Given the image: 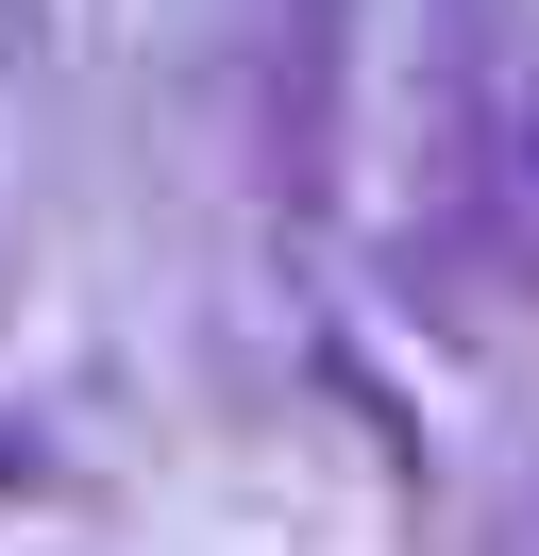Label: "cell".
Instances as JSON below:
<instances>
[{"instance_id":"7a4b0ae2","label":"cell","mask_w":539,"mask_h":556,"mask_svg":"<svg viewBox=\"0 0 539 556\" xmlns=\"http://www.w3.org/2000/svg\"><path fill=\"white\" fill-rule=\"evenodd\" d=\"M472 556H539V455H523V472L489 489V540H472Z\"/></svg>"},{"instance_id":"6da1fadb","label":"cell","mask_w":539,"mask_h":556,"mask_svg":"<svg viewBox=\"0 0 539 556\" xmlns=\"http://www.w3.org/2000/svg\"><path fill=\"white\" fill-rule=\"evenodd\" d=\"M472 219H489V253L539 287V17H505V35L472 51Z\"/></svg>"}]
</instances>
